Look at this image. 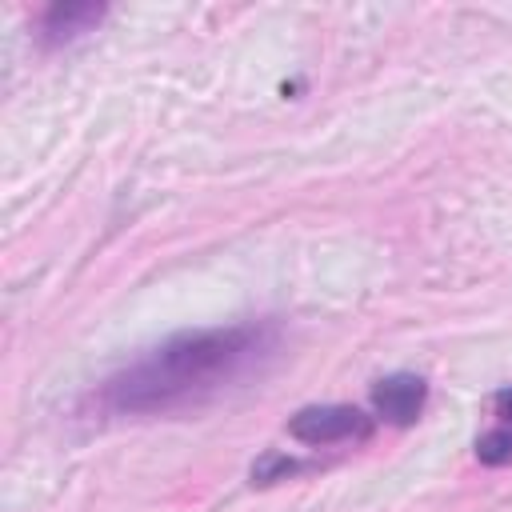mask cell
<instances>
[{
    "mask_svg": "<svg viewBox=\"0 0 512 512\" xmlns=\"http://www.w3.org/2000/svg\"><path fill=\"white\" fill-rule=\"evenodd\" d=\"M480 464H512V388L496 392V424L476 440Z\"/></svg>",
    "mask_w": 512,
    "mask_h": 512,
    "instance_id": "277c9868",
    "label": "cell"
},
{
    "mask_svg": "<svg viewBox=\"0 0 512 512\" xmlns=\"http://www.w3.org/2000/svg\"><path fill=\"white\" fill-rule=\"evenodd\" d=\"M424 400H428V384H424L420 376H412V372L384 376V380H376V388H372V408H376V416L388 420V424H396V428L420 420Z\"/></svg>",
    "mask_w": 512,
    "mask_h": 512,
    "instance_id": "3957f363",
    "label": "cell"
},
{
    "mask_svg": "<svg viewBox=\"0 0 512 512\" xmlns=\"http://www.w3.org/2000/svg\"><path fill=\"white\" fill-rule=\"evenodd\" d=\"M376 428V416L352 404H312L300 408L288 420V436L308 444V448H328V444H360Z\"/></svg>",
    "mask_w": 512,
    "mask_h": 512,
    "instance_id": "7a4b0ae2",
    "label": "cell"
},
{
    "mask_svg": "<svg viewBox=\"0 0 512 512\" xmlns=\"http://www.w3.org/2000/svg\"><path fill=\"white\" fill-rule=\"evenodd\" d=\"M100 16H104V8H96V4H56V8H48V16H44V40L68 44V40H76L80 32H88Z\"/></svg>",
    "mask_w": 512,
    "mask_h": 512,
    "instance_id": "5b68a950",
    "label": "cell"
},
{
    "mask_svg": "<svg viewBox=\"0 0 512 512\" xmlns=\"http://www.w3.org/2000/svg\"><path fill=\"white\" fill-rule=\"evenodd\" d=\"M276 348L272 324L200 328L164 340L100 384V408L116 416H164L196 408L244 380Z\"/></svg>",
    "mask_w": 512,
    "mask_h": 512,
    "instance_id": "6da1fadb",
    "label": "cell"
}]
</instances>
